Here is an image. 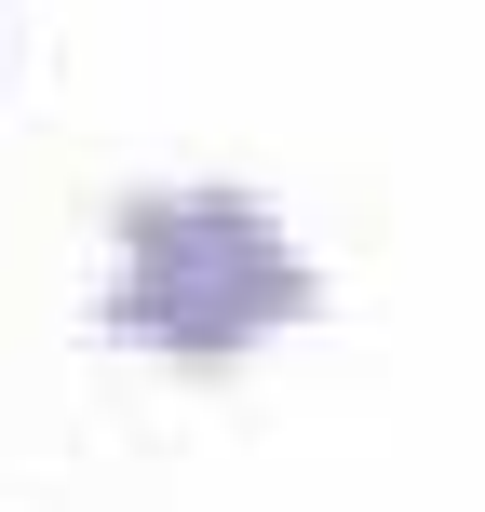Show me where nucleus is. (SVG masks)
Here are the masks:
<instances>
[{
  "mask_svg": "<svg viewBox=\"0 0 485 512\" xmlns=\"http://www.w3.org/2000/svg\"><path fill=\"white\" fill-rule=\"evenodd\" d=\"M324 283H310L297 230L243 189H149L122 203V270H108V337L135 351H176V364H230L256 337L310 324Z\"/></svg>",
  "mask_w": 485,
  "mask_h": 512,
  "instance_id": "f257e3e1",
  "label": "nucleus"
}]
</instances>
